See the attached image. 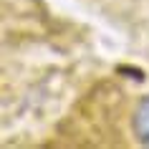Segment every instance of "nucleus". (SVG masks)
Here are the masks:
<instances>
[{"label":"nucleus","mask_w":149,"mask_h":149,"mask_svg":"<svg viewBox=\"0 0 149 149\" xmlns=\"http://www.w3.org/2000/svg\"><path fill=\"white\" fill-rule=\"evenodd\" d=\"M132 126H134V136L149 147V96H144L136 109H134V119H132Z\"/></svg>","instance_id":"f257e3e1"}]
</instances>
